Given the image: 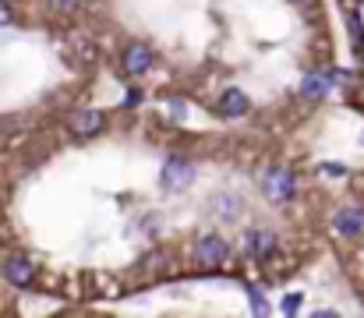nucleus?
I'll list each match as a JSON object with an SVG mask.
<instances>
[{
	"label": "nucleus",
	"mask_w": 364,
	"mask_h": 318,
	"mask_svg": "<svg viewBox=\"0 0 364 318\" xmlns=\"http://www.w3.org/2000/svg\"><path fill=\"white\" fill-rule=\"evenodd\" d=\"M4 280H7V283H14V287H28V283L36 280V269H32V262H28V258L14 255V258H7V262H4Z\"/></svg>",
	"instance_id": "obj_7"
},
{
	"label": "nucleus",
	"mask_w": 364,
	"mask_h": 318,
	"mask_svg": "<svg viewBox=\"0 0 364 318\" xmlns=\"http://www.w3.org/2000/svg\"><path fill=\"white\" fill-rule=\"evenodd\" d=\"M358 64H361V71H364V43H361V50H358Z\"/></svg>",
	"instance_id": "obj_16"
},
{
	"label": "nucleus",
	"mask_w": 364,
	"mask_h": 318,
	"mask_svg": "<svg viewBox=\"0 0 364 318\" xmlns=\"http://www.w3.org/2000/svg\"><path fill=\"white\" fill-rule=\"evenodd\" d=\"M272 248H276L272 230H247L244 233V251L251 258H265V255H272Z\"/></svg>",
	"instance_id": "obj_8"
},
{
	"label": "nucleus",
	"mask_w": 364,
	"mask_h": 318,
	"mask_svg": "<svg viewBox=\"0 0 364 318\" xmlns=\"http://www.w3.org/2000/svg\"><path fill=\"white\" fill-rule=\"evenodd\" d=\"M195 262L205 265V269L223 265V262H227V240H223L220 233H205V237H198V244H195Z\"/></svg>",
	"instance_id": "obj_3"
},
{
	"label": "nucleus",
	"mask_w": 364,
	"mask_h": 318,
	"mask_svg": "<svg viewBox=\"0 0 364 318\" xmlns=\"http://www.w3.org/2000/svg\"><path fill=\"white\" fill-rule=\"evenodd\" d=\"M159 181H163V188H166L170 195L184 191V188L195 181V166H191V159H184V156H170V159L163 163V170H159Z\"/></svg>",
	"instance_id": "obj_2"
},
{
	"label": "nucleus",
	"mask_w": 364,
	"mask_h": 318,
	"mask_svg": "<svg viewBox=\"0 0 364 318\" xmlns=\"http://www.w3.org/2000/svg\"><path fill=\"white\" fill-rule=\"evenodd\" d=\"M244 290H247V297H251V312H255V315H265V297H262V290L251 287V283H247Z\"/></svg>",
	"instance_id": "obj_11"
},
{
	"label": "nucleus",
	"mask_w": 364,
	"mask_h": 318,
	"mask_svg": "<svg viewBox=\"0 0 364 318\" xmlns=\"http://www.w3.org/2000/svg\"><path fill=\"white\" fill-rule=\"evenodd\" d=\"M11 18H14V14H11V7L0 0V25H11Z\"/></svg>",
	"instance_id": "obj_13"
},
{
	"label": "nucleus",
	"mask_w": 364,
	"mask_h": 318,
	"mask_svg": "<svg viewBox=\"0 0 364 318\" xmlns=\"http://www.w3.org/2000/svg\"><path fill=\"white\" fill-rule=\"evenodd\" d=\"M336 85V71H329V68H318V71H311V75H304L301 78V96L304 100H311V103H318V100H326L329 96V89Z\"/></svg>",
	"instance_id": "obj_4"
},
{
	"label": "nucleus",
	"mask_w": 364,
	"mask_h": 318,
	"mask_svg": "<svg viewBox=\"0 0 364 318\" xmlns=\"http://www.w3.org/2000/svg\"><path fill=\"white\" fill-rule=\"evenodd\" d=\"M333 226H336V233H343V237H358L364 230V209H358V206L340 209L333 216Z\"/></svg>",
	"instance_id": "obj_9"
},
{
	"label": "nucleus",
	"mask_w": 364,
	"mask_h": 318,
	"mask_svg": "<svg viewBox=\"0 0 364 318\" xmlns=\"http://www.w3.org/2000/svg\"><path fill=\"white\" fill-rule=\"evenodd\" d=\"M149 68H152V50L145 43H131L124 50V71L127 75H145Z\"/></svg>",
	"instance_id": "obj_6"
},
{
	"label": "nucleus",
	"mask_w": 364,
	"mask_h": 318,
	"mask_svg": "<svg viewBox=\"0 0 364 318\" xmlns=\"http://www.w3.org/2000/svg\"><path fill=\"white\" fill-rule=\"evenodd\" d=\"M220 113L223 117H244L247 113V96H244L241 89H227L220 96Z\"/></svg>",
	"instance_id": "obj_10"
},
{
	"label": "nucleus",
	"mask_w": 364,
	"mask_h": 318,
	"mask_svg": "<svg viewBox=\"0 0 364 318\" xmlns=\"http://www.w3.org/2000/svg\"><path fill=\"white\" fill-rule=\"evenodd\" d=\"M297 308H301V294H287L283 297V315H297Z\"/></svg>",
	"instance_id": "obj_12"
},
{
	"label": "nucleus",
	"mask_w": 364,
	"mask_h": 318,
	"mask_svg": "<svg viewBox=\"0 0 364 318\" xmlns=\"http://www.w3.org/2000/svg\"><path fill=\"white\" fill-rule=\"evenodd\" d=\"M103 124H107V117H103L100 110H75V113H71V131H75V134H82V138L100 134V131H103Z\"/></svg>",
	"instance_id": "obj_5"
},
{
	"label": "nucleus",
	"mask_w": 364,
	"mask_h": 318,
	"mask_svg": "<svg viewBox=\"0 0 364 318\" xmlns=\"http://www.w3.org/2000/svg\"><path fill=\"white\" fill-rule=\"evenodd\" d=\"M138 100H141V92H138V89H131V92H127V100H124V106H138Z\"/></svg>",
	"instance_id": "obj_15"
},
{
	"label": "nucleus",
	"mask_w": 364,
	"mask_h": 318,
	"mask_svg": "<svg viewBox=\"0 0 364 318\" xmlns=\"http://www.w3.org/2000/svg\"><path fill=\"white\" fill-rule=\"evenodd\" d=\"M262 191H265V198H272V202H287V198H294V191H297V177H294L287 166H269V170L262 174Z\"/></svg>",
	"instance_id": "obj_1"
},
{
	"label": "nucleus",
	"mask_w": 364,
	"mask_h": 318,
	"mask_svg": "<svg viewBox=\"0 0 364 318\" xmlns=\"http://www.w3.org/2000/svg\"><path fill=\"white\" fill-rule=\"evenodd\" d=\"M170 113L181 120V117H184V103H181V100H170Z\"/></svg>",
	"instance_id": "obj_14"
}]
</instances>
